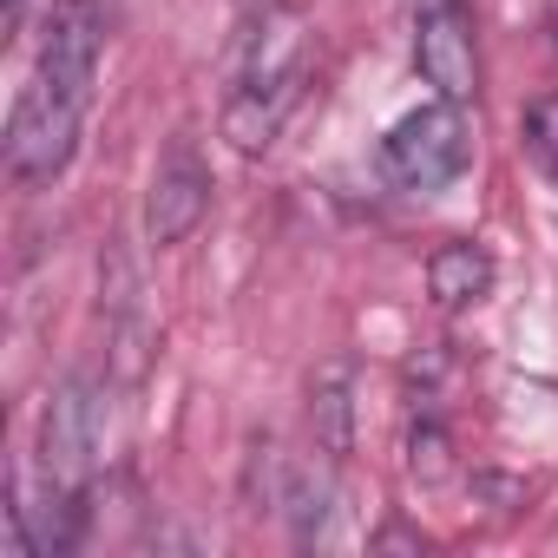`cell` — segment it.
I'll return each instance as SVG.
<instances>
[{"instance_id": "1", "label": "cell", "mask_w": 558, "mask_h": 558, "mask_svg": "<svg viewBox=\"0 0 558 558\" xmlns=\"http://www.w3.org/2000/svg\"><path fill=\"white\" fill-rule=\"evenodd\" d=\"M310 86V34L290 0H263L236 27L230 47V86H223V138L243 158H263L283 138L290 112L303 106Z\"/></svg>"}, {"instance_id": "2", "label": "cell", "mask_w": 558, "mask_h": 558, "mask_svg": "<svg viewBox=\"0 0 558 558\" xmlns=\"http://www.w3.org/2000/svg\"><path fill=\"white\" fill-rule=\"evenodd\" d=\"M106 381L66 375L40 414V506H47V551H66L80 538V512L93 493V466L106 447Z\"/></svg>"}, {"instance_id": "3", "label": "cell", "mask_w": 558, "mask_h": 558, "mask_svg": "<svg viewBox=\"0 0 558 558\" xmlns=\"http://www.w3.org/2000/svg\"><path fill=\"white\" fill-rule=\"evenodd\" d=\"M473 171V119L460 99H427L414 112H401L381 138V178L408 197H434L447 184H460Z\"/></svg>"}, {"instance_id": "4", "label": "cell", "mask_w": 558, "mask_h": 558, "mask_svg": "<svg viewBox=\"0 0 558 558\" xmlns=\"http://www.w3.org/2000/svg\"><path fill=\"white\" fill-rule=\"evenodd\" d=\"M99 53H106V8L99 0H53L47 21H40L34 80L21 93L86 119L93 112V86H99Z\"/></svg>"}, {"instance_id": "5", "label": "cell", "mask_w": 558, "mask_h": 558, "mask_svg": "<svg viewBox=\"0 0 558 558\" xmlns=\"http://www.w3.org/2000/svg\"><path fill=\"white\" fill-rule=\"evenodd\" d=\"M210 191H217V178H210L197 138L178 132V138L165 145L158 171H151V191H145V243H151V250H178V243L210 217Z\"/></svg>"}, {"instance_id": "6", "label": "cell", "mask_w": 558, "mask_h": 558, "mask_svg": "<svg viewBox=\"0 0 558 558\" xmlns=\"http://www.w3.org/2000/svg\"><path fill=\"white\" fill-rule=\"evenodd\" d=\"M414 73L440 99H473L480 93V47H473V14L466 0H427L414 21Z\"/></svg>"}, {"instance_id": "7", "label": "cell", "mask_w": 558, "mask_h": 558, "mask_svg": "<svg viewBox=\"0 0 558 558\" xmlns=\"http://www.w3.org/2000/svg\"><path fill=\"white\" fill-rule=\"evenodd\" d=\"M493 283H499V256H493L486 243H473V236H453V243H440V250L427 256V296H434V310H447V316L480 310V303L493 296Z\"/></svg>"}, {"instance_id": "8", "label": "cell", "mask_w": 558, "mask_h": 558, "mask_svg": "<svg viewBox=\"0 0 558 558\" xmlns=\"http://www.w3.org/2000/svg\"><path fill=\"white\" fill-rule=\"evenodd\" d=\"M310 421H316V447L329 460H349V447H355V362H329L310 381Z\"/></svg>"}, {"instance_id": "9", "label": "cell", "mask_w": 558, "mask_h": 558, "mask_svg": "<svg viewBox=\"0 0 558 558\" xmlns=\"http://www.w3.org/2000/svg\"><path fill=\"white\" fill-rule=\"evenodd\" d=\"M525 151H532V165L558 184V99H545V106L525 112Z\"/></svg>"}]
</instances>
